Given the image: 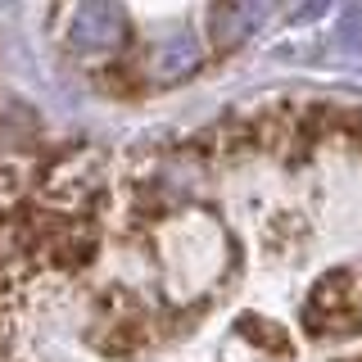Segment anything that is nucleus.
Listing matches in <instances>:
<instances>
[{
	"instance_id": "nucleus-1",
	"label": "nucleus",
	"mask_w": 362,
	"mask_h": 362,
	"mask_svg": "<svg viewBox=\"0 0 362 362\" xmlns=\"http://www.w3.org/2000/svg\"><path fill=\"white\" fill-rule=\"evenodd\" d=\"M362 326V276L354 267H331L317 276V286L303 303V331L313 339L349 335Z\"/></svg>"
},
{
	"instance_id": "nucleus-11",
	"label": "nucleus",
	"mask_w": 362,
	"mask_h": 362,
	"mask_svg": "<svg viewBox=\"0 0 362 362\" xmlns=\"http://www.w3.org/2000/svg\"><path fill=\"white\" fill-rule=\"evenodd\" d=\"M326 9L322 5H313V9H294V14H286V23H313V18H322Z\"/></svg>"
},
{
	"instance_id": "nucleus-4",
	"label": "nucleus",
	"mask_w": 362,
	"mask_h": 362,
	"mask_svg": "<svg viewBox=\"0 0 362 362\" xmlns=\"http://www.w3.org/2000/svg\"><path fill=\"white\" fill-rule=\"evenodd\" d=\"M100 254V231L90 218H64V226L45 240V249L37 258H45L50 267L59 272H86Z\"/></svg>"
},
{
	"instance_id": "nucleus-7",
	"label": "nucleus",
	"mask_w": 362,
	"mask_h": 362,
	"mask_svg": "<svg viewBox=\"0 0 362 362\" xmlns=\"http://www.w3.org/2000/svg\"><path fill=\"white\" fill-rule=\"evenodd\" d=\"M235 331H240L254 349L272 354V358H290V354H294L290 331H286L281 322H272V317H263V313H240V317H235Z\"/></svg>"
},
{
	"instance_id": "nucleus-2",
	"label": "nucleus",
	"mask_w": 362,
	"mask_h": 362,
	"mask_svg": "<svg viewBox=\"0 0 362 362\" xmlns=\"http://www.w3.org/2000/svg\"><path fill=\"white\" fill-rule=\"evenodd\" d=\"M127 37H132V23L122 5L95 0V5H77L68 14V45L82 54H113L127 45Z\"/></svg>"
},
{
	"instance_id": "nucleus-3",
	"label": "nucleus",
	"mask_w": 362,
	"mask_h": 362,
	"mask_svg": "<svg viewBox=\"0 0 362 362\" xmlns=\"http://www.w3.org/2000/svg\"><path fill=\"white\" fill-rule=\"evenodd\" d=\"M204 64V45L195 32H173V37L154 41L150 54H145L141 73H150L145 82H158V86H173V82H186L190 73H199Z\"/></svg>"
},
{
	"instance_id": "nucleus-8",
	"label": "nucleus",
	"mask_w": 362,
	"mask_h": 362,
	"mask_svg": "<svg viewBox=\"0 0 362 362\" xmlns=\"http://www.w3.org/2000/svg\"><path fill=\"white\" fill-rule=\"evenodd\" d=\"M95 86L109 90V95H122V100H127V95H141V90H145V73L136 64H105L95 73Z\"/></svg>"
},
{
	"instance_id": "nucleus-10",
	"label": "nucleus",
	"mask_w": 362,
	"mask_h": 362,
	"mask_svg": "<svg viewBox=\"0 0 362 362\" xmlns=\"http://www.w3.org/2000/svg\"><path fill=\"white\" fill-rule=\"evenodd\" d=\"M339 141L344 145H354V150H362V109H349V105H339Z\"/></svg>"
},
{
	"instance_id": "nucleus-5",
	"label": "nucleus",
	"mask_w": 362,
	"mask_h": 362,
	"mask_svg": "<svg viewBox=\"0 0 362 362\" xmlns=\"http://www.w3.org/2000/svg\"><path fill=\"white\" fill-rule=\"evenodd\" d=\"M263 23H267V5H213L209 14H204L209 45H213L218 54L235 50V45H245L258 28H263Z\"/></svg>"
},
{
	"instance_id": "nucleus-6",
	"label": "nucleus",
	"mask_w": 362,
	"mask_h": 362,
	"mask_svg": "<svg viewBox=\"0 0 362 362\" xmlns=\"http://www.w3.org/2000/svg\"><path fill=\"white\" fill-rule=\"evenodd\" d=\"M41 118L18 100H0V150H37Z\"/></svg>"
},
{
	"instance_id": "nucleus-9",
	"label": "nucleus",
	"mask_w": 362,
	"mask_h": 362,
	"mask_svg": "<svg viewBox=\"0 0 362 362\" xmlns=\"http://www.w3.org/2000/svg\"><path fill=\"white\" fill-rule=\"evenodd\" d=\"M335 45H339V50H358V45H362V9H344L339 32H335Z\"/></svg>"
}]
</instances>
